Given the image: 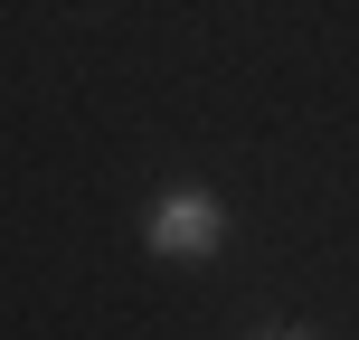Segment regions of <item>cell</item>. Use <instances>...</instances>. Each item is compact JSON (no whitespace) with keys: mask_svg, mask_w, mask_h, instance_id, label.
<instances>
[{"mask_svg":"<svg viewBox=\"0 0 359 340\" xmlns=\"http://www.w3.org/2000/svg\"><path fill=\"white\" fill-rule=\"evenodd\" d=\"M265 340H312V331H265Z\"/></svg>","mask_w":359,"mask_h":340,"instance_id":"obj_2","label":"cell"},{"mask_svg":"<svg viewBox=\"0 0 359 340\" xmlns=\"http://www.w3.org/2000/svg\"><path fill=\"white\" fill-rule=\"evenodd\" d=\"M142 246H151V255H217V246H227V208H217V189H198V179L161 189L151 217H142Z\"/></svg>","mask_w":359,"mask_h":340,"instance_id":"obj_1","label":"cell"}]
</instances>
